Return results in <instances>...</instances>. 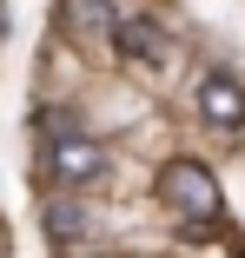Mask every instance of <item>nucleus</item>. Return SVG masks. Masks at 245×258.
<instances>
[{
  "mask_svg": "<svg viewBox=\"0 0 245 258\" xmlns=\"http://www.w3.org/2000/svg\"><path fill=\"white\" fill-rule=\"evenodd\" d=\"M119 33H126V46H133V53H139V46H146V53H153V40H159L153 27H119Z\"/></svg>",
  "mask_w": 245,
  "mask_h": 258,
  "instance_id": "obj_5",
  "label": "nucleus"
},
{
  "mask_svg": "<svg viewBox=\"0 0 245 258\" xmlns=\"http://www.w3.org/2000/svg\"><path fill=\"white\" fill-rule=\"evenodd\" d=\"M159 199L172 205L179 219H192V225L219 219V179H212L199 159H172V166L159 172Z\"/></svg>",
  "mask_w": 245,
  "mask_h": 258,
  "instance_id": "obj_1",
  "label": "nucleus"
},
{
  "mask_svg": "<svg viewBox=\"0 0 245 258\" xmlns=\"http://www.w3.org/2000/svg\"><path fill=\"white\" fill-rule=\"evenodd\" d=\"M67 14H73V20H93V27H113L106 0H67Z\"/></svg>",
  "mask_w": 245,
  "mask_h": 258,
  "instance_id": "obj_4",
  "label": "nucleus"
},
{
  "mask_svg": "<svg viewBox=\"0 0 245 258\" xmlns=\"http://www.w3.org/2000/svg\"><path fill=\"white\" fill-rule=\"evenodd\" d=\"M53 172H60V179H86V172H100V146H86V139H60V146H53Z\"/></svg>",
  "mask_w": 245,
  "mask_h": 258,
  "instance_id": "obj_3",
  "label": "nucleus"
},
{
  "mask_svg": "<svg viewBox=\"0 0 245 258\" xmlns=\"http://www.w3.org/2000/svg\"><path fill=\"white\" fill-rule=\"evenodd\" d=\"M199 113H206L212 126H245V86H238L232 73H212V80L199 86Z\"/></svg>",
  "mask_w": 245,
  "mask_h": 258,
  "instance_id": "obj_2",
  "label": "nucleus"
}]
</instances>
